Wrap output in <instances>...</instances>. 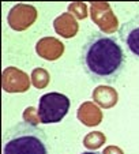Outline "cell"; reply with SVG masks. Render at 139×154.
I'll list each match as a JSON object with an SVG mask.
<instances>
[{
	"label": "cell",
	"mask_w": 139,
	"mask_h": 154,
	"mask_svg": "<svg viewBox=\"0 0 139 154\" xmlns=\"http://www.w3.org/2000/svg\"><path fill=\"white\" fill-rule=\"evenodd\" d=\"M81 63L91 81L113 83L124 71L125 53L115 37L93 32L82 47Z\"/></svg>",
	"instance_id": "cell-1"
},
{
	"label": "cell",
	"mask_w": 139,
	"mask_h": 154,
	"mask_svg": "<svg viewBox=\"0 0 139 154\" xmlns=\"http://www.w3.org/2000/svg\"><path fill=\"white\" fill-rule=\"evenodd\" d=\"M3 154H49L48 139L42 130L22 122L6 132Z\"/></svg>",
	"instance_id": "cell-2"
},
{
	"label": "cell",
	"mask_w": 139,
	"mask_h": 154,
	"mask_svg": "<svg viewBox=\"0 0 139 154\" xmlns=\"http://www.w3.org/2000/svg\"><path fill=\"white\" fill-rule=\"evenodd\" d=\"M71 101L66 94L61 93H46L40 97L38 102V116L42 124L59 123L64 119L70 111Z\"/></svg>",
	"instance_id": "cell-3"
},
{
	"label": "cell",
	"mask_w": 139,
	"mask_h": 154,
	"mask_svg": "<svg viewBox=\"0 0 139 154\" xmlns=\"http://www.w3.org/2000/svg\"><path fill=\"white\" fill-rule=\"evenodd\" d=\"M90 18L104 34H113L119 29V19L107 2H91Z\"/></svg>",
	"instance_id": "cell-4"
},
{
	"label": "cell",
	"mask_w": 139,
	"mask_h": 154,
	"mask_svg": "<svg viewBox=\"0 0 139 154\" xmlns=\"http://www.w3.org/2000/svg\"><path fill=\"white\" fill-rule=\"evenodd\" d=\"M38 12L37 8L32 4H15L8 12L7 23L15 32L27 30L37 20Z\"/></svg>",
	"instance_id": "cell-5"
},
{
	"label": "cell",
	"mask_w": 139,
	"mask_h": 154,
	"mask_svg": "<svg viewBox=\"0 0 139 154\" xmlns=\"http://www.w3.org/2000/svg\"><path fill=\"white\" fill-rule=\"evenodd\" d=\"M119 38L125 51L139 61V15H135L122 23V27L119 29Z\"/></svg>",
	"instance_id": "cell-6"
},
{
	"label": "cell",
	"mask_w": 139,
	"mask_h": 154,
	"mask_svg": "<svg viewBox=\"0 0 139 154\" xmlns=\"http://www.w3.org/2000/svg\"><path fill=\"white\" fill-rule=\"evenodd\" d=\"M32 79L17 67H6L2 72V89L6 93H25L30 89Z\"/></svg>",
	"instance_id": "cell-7"
},
{
	"label": "cell",
	"mask_w": 139,
	"mask_h": 154,
	"mask_svg": "<svg viewBox=\"0 0 139 154\" xmlns=\"http://www.w3.org/2000/svg\"><path fill=\"white\" fill-rule=\"evenodd\" d=\"M36 52L41 59L55 61L64 53V44L55 37H44L36 44Z\"/></svg>",
	"instance_id": "cell-8"
},
{
	"label": "cell",
	"mask_w": 139,
	"mask_h": 154,
	"mask_svg": "<svg viewBox=\"0 0 139 154\" xmlns=\"http://www.w3.org/2000/svg\"><path fill=\"white\" fill-rule=\"evenodd\" d=\"M76 119L86 127H96L104 119L101 108L93 101H85L76 111Z\"/></svg>",
	"instance_id": "cell-9"
},
{
	"label": "cell",
	"mask_w": 139,
	"mask_h": 154,
	"mask_svg": "<svg viewBox=\"0 0 139 154\" xmlns=\"http://www.w3.org/2000/svg\"><path fill=\"white\" fill-rule=\"evenodd\" d=\"M53 29L56 34H59L60 37L73 38L78 34L79 23L74 15H71L70 12H63L53 20Z\"/></svg>",
	"instance_id": "cell-10"
},
{
	"label": "cell",
	"mask_w": 139,
	"mask_h": 154,
	"mask_svg": "<svg viewBox=\"0 0 139 154\" xmlns=\"http://www.w3.org/2000/svg\"><path fill=\"white\" fill-rule=\"evenodd\" d=\"M93 101L102 109H110L119 101V94L116 89L107 85H100L93 90Z\"/></svg>",
	"instance_id": "cell-11"
},
{
	"label": "cell",
	"mask_w": 139,
	"mask_h": 154,
	"mask_svg": "<svg viewBox=\"0 0 139 154\" xmlns=\"http://www.w3.org/2000/svg\"><path fill=\"white\" fill-rule=\"evenodd\" d=\"M30 79H32V85L36 87V89H45L48 85H49L51 82V75L49 72L45 70V68L42 67H37L34 68V70L32 71V76H30Z\"/></svg>",
	"instance_id": "cell-12"
},
{
	"label": "cell",
	"mask_w": 139,
	"mask_h": 154,
	"mask_svg": "<svg viewBox=\"0 0 139 154\" xmlns=\"http://www.w3.org/2000/svg\"><path fill=\"white\" fill-rule=\"evenodd\" d=\"M107 142V137L101 131H93L89 132L86 137L83 138V146L89 150H97L100 149L104 143Z\"/></svg>",
	"instance_id": "cell-13"
},
{
	"label": "cell",
	"mask_w": 139,
	"mask_h": 154,
	"mask_svg": "<svg viewBox=\"0 0 139 154\" xmlns=\"http://www.w3.org/2000/svg\"><path fill=\"white\" fill-rule=\"evenodd\" d=\"M68 12L76 18V19H85L89 15V8L87 4L83 2H74L68 6Z\"/></svg>",
	"instance_id": "cell-14"
},
{
	"label": "cell",
	"mask_w": 139,
	"mask_h": 154,
	"mask_svg": "<svg viewBox=\"0 0 139 154\" xmlns=\"http://www.w3.org/2000/svg\"><path fill=\"white\" fill-rule=\"evenodd\" d=\"M22 119L23 123L34 125V127H38V123H41L40 116H38V109H36L34 106H27L22 113Z\"/></svg>",
	"instance_id": "cell-15"
},
{
	"label": "cell",
	"mask_w": 139,
	"mask_h": 154,
	"mask_svg": "<svg viewBox=\"0 0 139 154\" xmlns=\"http://www.w3.org/2000/svg\"><path fill=\"white\" fill-rule=\"evenodd\" d=\"M102 154H124V151L119 146H108V147L104 149Z\"/></svg>",
	"instance_id": "cell-16"
},
{
	"label": "cell",
	"mask_w": 139,
	"mask_h": 154,
	"mask_svg": "<svg viewBox=\"0 0 139 154\" xmlns=\"http://www.w3.org/2000/svg\"><path fill=\"white\" fill-rule=\"evenodd\" d=\"M81 154H100V153H94V151H85V153H81Z\"/></svg>",
	"instance_id": "cell-17"
}]
</instances>
